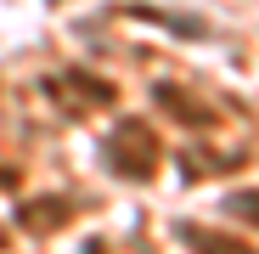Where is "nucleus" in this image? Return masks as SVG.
<instances>
[{"instance_id":"nucleus-2","label":"nucleus","mask_w":259,"mask_h":254,"mask_svg":"<svg viewBox=\"0 0 259 254\" xmlns=\"http://www.w3.org/2000/svg\"><path fill=\"white\" fill-rule=\"evenodd\" d=\"M181 237H186L192 248H203V254H248L242 243H226V237H214V232H192V226H186Z\"/></svg>"},{"instance_id":"nucleus-1","label":"nucleus","mask_w":259,"mask_h":254,"mask_svg":"<svg viewBox=\"0 0 259 254\" xmlns=\"http://www.w3.org/2000/svg\"><path fill=\"white\" fill-rule=\"evenodd\" d=\"M107 158L118 164V175H147V164H152V141H147V130H136V124L113 130V136H107Z\"/></svg>"}]
</instances>
